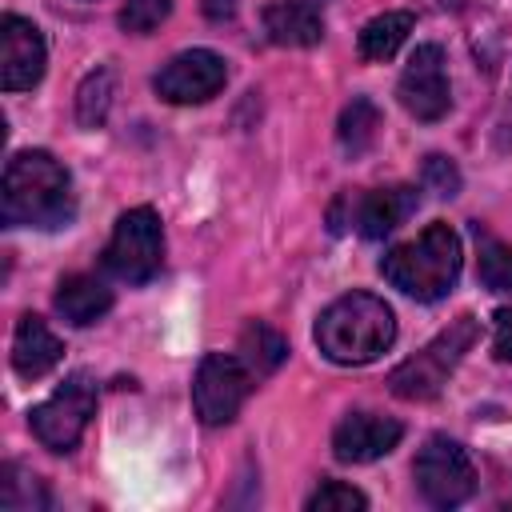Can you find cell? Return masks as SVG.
<instances>
[{
	"instance_id": "obj_7",
	"label": "cell",
	"mask_w": 512,
	"mask_h": 512,
	"mask_svg": "<svg viewBox=\"0 0 512 512\" xmlns=\"http://www.w3.org/2000/svg\"><path fill=\"white\" fill-rule=\"evenodd\" d=\"M252 368L240 360V356H228V352H208L196 368V380H192V404H196V416L216 428V424H232L236 412L244 408L248 392H252Z\"/></svg>"
},
{
	"instance_id": "obj_26",
	"label": "cell",
	"mask_w": 512,
	"mask_h": 512,
	"mask_svg": "<svg viewBox=\"0 0 512 512\" xmlns=\"http://www.w3.org/2000/svg\"><path fill=\"white\" fill-rule=\"evenodd\" d=\"M492 352H496V360L512 364V308H500L492 316Z\"/></svg>"
},
{
	"instance_id": "obj_6",
	"label": "cell",
	"mask_w": 512,
	"mask_h": 512,
	"mask_svg": "<svg viewBox=\"0 0 512 512\" xmlns=\"http://www.w3.org/2000/svg\"><path fill=\"white\" fill-rule=\"evenodd\" d=\"M92 412H96V384H92L84 372H76V376H68L44 404H36V408L28 412V424H32V436H36L44 448H52V452H72V448L80 444V436H84Z\"/></svg>"
},
{
	"instance_id": "obj_8",
	"label": "cell",
	"mask_w": 512,
	"mask_h": 512,
	"mask_svg": "<svg viewBox=\"0 0 512 512\" xmlns=\"http://www.w3.org/2000/svg\"><path fill=\"white\" fill-rule=\"evenodd\" d=\"M412 476H416L420 496L436 508H456L476 492V468H472L468 452L448 436H432L420 448Z\"/></svg>"
},
{
	"instance_id": "obj_2",
	"label": "cell",
	"mask_w": 512,
	"mask_h": 512,
	"mask_svg": "<svg viewBox=\"0 0 512 512\" xmlns=\"http://www.w3.org/2000/svg\"><path fill=\"white\" fill-rule=\"evenodd\" d=\"M396 340V312L372 292H348L332 300L316 320V348L332 364H368Z\"/></svg>"
},
{
	"instance_id": "obj_12",
	"label": "cell",
	"mask_w": 512,
	"mask_h": 512,
	"mask_svg": "<svg viewBox=\"0 0 512 512\" xmlns=\"http://www.w3.org/2000/svg\"><path fill=\"white\" fill-rule=\"evenodd\" d=\"M404 428L400 420L392 416H380V412H352L336 424L332 432V452L336 460L344 464H368V460H380L388 456L396 444H400Z\"/></svg>"
},
{
	"instance_id": "obj_13",
	"label": "cell",
	"mask_w": 512,
	"mask_h": 512,
	"mask_svg": "<svg viewBox=\"0 0 512 512\" xmlns=\"http://www.w3.org/2000/svg\"><path fill=\"white\" fill-rule=\"evenodd\" d=\"M420 204V192L412 184H392V188H372L364 196H352V228L364 240H384L396 232Z\"/></svg>"
},
{
	"instance_id": "obj_20",
	"label": "cell",
	"mask_w": 512,
	"mask_h": 512,
	"mask_svg": "<svg viewBox=\"0 0 512 512\" xmlns=\"http://www.w3.org/2000/svg\"><path fill=\"white\" fill-rule=\"evenodd\" d=\"M112 92H116V76L112 68H96L80 80L76 88V120L84 128H100L108 120V108H112Z\"/></svg>"
},
{
	"instance_id": "obj_18",
	"label": "cell",
	"mask_w": 512,
	"mask_h": 512,
	"mask_svg": "<svg viewBox=\"0 0 512 512\" xmlns=\"http://www.w3.org/2000/svg\"><path fill=\"white\" fill-rule=\"evenodd\" d=\"M240 360L252 368V376L260 380V376H272L280 364H284V356H288V344H284V336L276 332V328H268L264 320H252L244 332H240Z\"/></svg>"
},
{
	"instance_id": "obj_23",
	"label": "cell",
	"mask_w": 512,
	"mask_h": 512,
	"mask_svg": "<svg viewBox=\"0 0 512 512\" xmlns=\"http://www.w3.org/2000/svg\"><path fill=\"white\" fill-rule=\"evenodd\" d=\"M168 12H172V0H124L120 28L132 36H148L168 20Z\"/></svg>"
},
{
	"instance_id": "obj_19",
	"label": "cell",
	"mask_w": 512,
	"mask_h": 512,
	"mask_svg": "<svg viewBox=\"0 0 512 512\" xmlns=\"http://www.w3.org/2000/svg\"><path fill=\"white\" fill-rule=\"evenodd\" d=\"M376 132H380V108L368 100V96H356L344 112H340V128H336V140L344 148V156H364L372 144H376Z\"/></svg>"
},
{
	"instance_id": "obj_24",
	"label": "cell",
	"mask_w": 512,
	"mask_h": 512,
	"mask_svg": "<svg viewBox=\"0 0 512 512\" xmlns=\"http://www.w3.org/2000/svg\"><path fill=\"white\" fill-rule=\"evenodd\" d=\"M352 508H368V496L352 484H340V480H324L308 496V512H352Z\"/></svg>"
},
{
	"instance_id": "obj_10",
	"label": "cell",
	"mask_w": 512,
	"mask_h": 512,
	"mask_svg": "<svg viewBox=\"0 0 512 512\" xmlns=\"http://www.w3.org/2000/svg\"><path fill=\"white\" fill-rule=\"evenodd\" d=\"M400 104L408 116L432 124L448 112L452 92H448V68H444V48L440 44H420L408 56V68L400 76Z\"/></svg>"
},
{
	"instance_id": "obj_25",
	"label": "cell",
	"mask_w": 512,
	"mask_h": 512,
	"mask_svg": "<svg viewBox=\"0 0 512 512\" xmlns=\"http://www.w3.org/2000/svg\"><path fill=\"white\" fill-rule=\"evenodd\" d=\"M424 188H428L432 196H440V200H452V196L460 192V172H456V164H452L448 156H428V160H424Z\"/></svg>"
},
{
	"instance_id": "obj_15",
	"label": "cell",
	"mask_w": 512,
	"mask_h": 512,
	"mask_svg": "<svg viewBox=\"0 0 512 512\" xmlns=\"http://www.w3.org/2000/svg\"><path fill=\"white\" fill-rule=\"evenodd\" d=\"M64 356V344L56 340V332L40 320V316H20L16 332H12V368L24 380H40L44 372H52Z\"/></svg>"
},
{
	"instance_id": "obj_16",
	"label": "cell",
	"mask_w": 512,
	"mask_h": 512,
	"mask_svg": "<svg viewBox=\"0 0 512 512\" xmlns=\"http://www.w3.org/2000/svg\"><path fill=\"white\" fill-rule=\"evenodd\" d=\"M108 308H112V288H108L100 276L76 272V276H64L60 288H56V312H60L68 324H76V328L100 320Z\"/></svg>"
},
{
	"instance_id": "obj_14",
	"label": "cell",
	"mask_w": 512,
	"mask_h": 512,
	"mask_svg": "<svg viewBox=\"0 0 512 512\" xmlns=\"http://www.w3.org/2000/svg\"><path fill=\"white\" fill-rule=\"evenodd\" d=\"M264 32L272 44L308 48L324 36V0H272L264 8Z\"/></svg>"
},
{
	"instance_id": "obj_27",
	"label": "cell",
	"mask_w": 512,
	"mask_h": 512,
	"mask_svg": "<svg viewBox=\"0 0 512 512\" xmlns=\"http://www.w3.org/2000/svg\"><path fill=\"white\" fill-rule=\"evenodd\" d=\"M328 224H332V232H344L352 224V192H340L336 196V204L328 208Z\"/></svg>"
},
{
	"instance_id": "obj_11",
	"label": "cell",
	"mask_w": 512,
	"mask_h": 512,
	"mask_svg": "<svg viewBox=\"0 0 512 512\" xmlns=\"http://www.w3.org/2000/svg\"><path fill=\"white\" fill-rule=\"evenodd\" d=\"M48 64V48L44 36L32 20L8 12L0 20V84L4 92H24L32 84H40Z\"/></svg>"
},
{
	"instance_id": "obj_9",
	"label": "cell",
	"mask_w": 512,
	"mask_h": 512,
	"mask_svg": "<svg viewBox=\"0 0 512 512\" xmlns=\"http://www.w3.org/2000/svg\"><path fill=\"white\" fill-rule=\"evenodd\" d=\"M224 80H228V64L220 52L188 48L156 72V92L168 104H204L224 88Z\"/></svg>"
},
{
	"instance_id": "obj_17",
	"label": "cell",
	"mask_w": 512,
	"mask_h": 512,
	"mask_svg": "<svg viewBox=\"0 0 512 512\" xmlns=\"http://www.w3.org/2000/svg\"><path fill=\"white\" fill-rule=\"evenodd\" d=\"M412 12H380V16H372L364 28H360V56L364 60H392L396 56V48L408 40V32H412Z\"/></svg>"
},
{
	"instance_id": "obj_21",
	"label": "cell",
	"mask_w": 512,
	"mask_h": 512,
	"mask_svg": "<svg viewBox=\"0 0 512 512\" xmlns=\"http://www.w3.org/2000/svg\"><path fill=\"white\" fill-rule=\"evenodd\" d=\"M0 504L8 512H40L52 500H48V488L32 472H24L20 464H4L0 468Z\"/></svg>"
},
{
	"instance_id": "obj_28",
	"label": "cell",
	"mask_w": 512,
	"mask_h": 512,
	"mask_svg": "<svg viewBox=\"0 0 512 512\" xmlns=\"http://www.w3.org/2000/svg\"><path fill=\"white\" fill-rule=\"evenodd\" d=\"M200 4H204V16H208V20H216V24L232 20V16H236V8H240V0H200Z\"/></svg>"
},
{
	"instance_id": "obj_22",
	"label": "cell",
	"mask_w": 512,
	"mask_h": 512,
	"mask_svg": "<svg viewBox=\"0 0 512 512\" xmlns=\"http://www.w3.org/2000/svg\"><path fill=\"white\" fill-rule=\"evenodd\" d=\"M476 240H480V284L492 292H512V244L480 232V224H476Z\"/></svg>"
},
{
	"instance_id": "obj_3",
	"label": "cell",
	"mask_w": 512,
	"mask_h": 512,
	"mask_svg": "<svg viewBox=\"0 0 512 512\" xmlns=\"http://www.w3.org/2000/svg\"><path fill=\"white\" fill-rule=\"evenodd\" d=\"M460 264H464V248H460V236L448 228V224H428L416 240L408 244H396L384 260H380V272L392 288H400L404 296L412 300H440L456 288L460 280Z\"/></svg>"
},
{
	"instance_id": "obj_1",
	"label": "cell",
	"mask_w": 512,
	"mask_h": 512,
	"mask_svg": "<svg viewBox=\"0 0 512 512\" xmlns=\"http://www.w3.org/2000/svg\"><path fill=\"white\" fill-rule=\"evenodd\" d=\"M0 216L8 228H64L76 216L68 168L40 152H16L0 180Z\"/></svg>"
},
{
	"instance_id": "obj_5",
	"label": "cell",
	"mask_w": 512,
	"mask_h": 512,
	"mask_svg": "<svg viewBox=\"0 0 512 512\" xmlns=\"http://www.w3.org/2000/svg\"><path fill=\"white\" fill-rule=\"evenodd\" d=\"M164 264V228L152 208H128L104 248V272L124 284H148Z\"/></svg>"
},
{
	"instance_id": "obj_4",
	"label": "cell",
	"mask_w": 512,
	"mask_h": 512,
	"mask_svg": "<svg viewBox=\"0 0 512 512\" xmlns=\"http://www.w3.org/2000/svg\"><path fill=\"white\" fill-rule=\"evenodd\" d=\"M472 344H476V316L452 320L432 344H424L412 360H404V364L388 376L392 392H396L400 400H432V396L448 384V376L456 372V364L464 360V352H468Z\"/></svg>"
}]
</instances>
